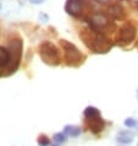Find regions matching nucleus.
<instances>
[{"label": "nucleus", "mask_w": 138, "mask_h": 146, "mask_svg": "<svg viewBox=\"0 0 138 146\" xmlns=\"http://www.w3.org/2000/svg\"><path fill=\"white\" fill-rule=\"evenodd\" d=\"M0 78H1V76H0Z\"/></svg>", "instance_id": "25"}, {"label": "nucleus", "mask_w": 138, "mask_h": 146, "mask_svg": "<svg viewBox=\"0 0 138 146\" xmlns=\"http://www.w3.org/2000/svg\"><path fill=\"white\" fill-rule=\"evenodd\" d=\"M78 37L82 39L83 44L92 53L95 54H106L114 47L112 40L104 33H99L91 30L89 27L82 28L78 32Z\"/></svg>", "instance_id": "1"}, {"label": "nucleus", "mask_w": 138, "mask_h": 146, "mask_svg": "<svg viewBox=\"0 0 138 146\" xmlns=\"http://www.w3.org/2000/svg\"><path fill=\"white\" fill-rule=\"evenodd\" d=\"M50 146H60V145H59V144H56V143H53Z\"/></svg>", "instance_id": "19"}, {"label": "nucleus", "mask_w": 138, "mask_h": 146, "mask_svg": "<svg viewBox=\"0 0 138 146\" xmlns=\"http://www.w3.org/2000/svg\"><path fill=\"white\" fill-rule=\"evenodd\" d=\"M38 55L44 64L49 66H58L61 63L59 48L50 40H43L38 44Z\"/></svg>", "instance_id": "5"}, {"label": "nucleus", "mask_w": 138, "mask_h": 146, "mask_svg": "<svg viewBox=\"0 0 138 146\" xmlns=\"http://www.w3.org/2000/svg\"><path fill=\"white\" fill-rule=\"evenodd\" d=\"M120 146H124V145H120Z\"/></svg>", "instance_id": "23"}, {"label": "nucleus", "mask_w": 138, "mask_h": 146, "mask_svg": "<svg viewBox=\"0 0 138 146\" xmlns=\"http://www.w3.org/2000/svg\"><path fill=\"white\" fill-rule=\"evenodd\" d=\"M66 136H70V137H78L82 133V129L77 125H71V124H67L64 127V131H62Z\"/></svg>", "instance_id": "12"}, {"label": "nucleus", "mask_w": 138, "mask_h": 146, "mask_svg": "<svg viewBox=\"0 0 138 146\" xmlns=\"http://www.w3.org/2000/svg\"><path fill=\"white\" fill-rule=\"evenodd\" d=\"M137 129H138V121H137Z\"/></svg>", "instance_id": "21"}, {"label": "nucleus", "mask_w": 138, "mask_h": 146, "mask_svg": "<svg viewBox=\"0 0 138 146\" xmlns=\"http://www.w3.org/2000/svg\"><path fill=\"white\" fill-rule=\"evenodd\" d=\"M53 141L56 144H59V145H61V144H65L67 141V136L65 135L64 133H55L54 135H53Z\"/></svg>", "instance_id": "13"}, {"label": "nucleus", "mask_w": 138, "mask_h": 146, "mask_svg": "<svg viewBox=\"0 0 138 146\" xmlns=\"http://www.w3.org/2000/svg\"><path fill=\"white\" fill-rule=\"evenodd\" d=\"M10 63V52L7 47L0 46V76Z\"/></svg>", "instance_id": "10"}, {"label": "nucleus", "mask_w": 138, "mask_h": 146, "mask_svg": "<svg viewBox=\"0 0 138 146\" xmlns=\"http://www.w3.org/2000/svg\"><path fill=\"white\" fill-rule=\"evenodd\" d=\"M7 49L10 52V63L7 68L3 71L1 78H7L11 76L17 71L20 68L22 59V50H23V40L17 33H11L7 38Z\"/></svg>", "instance_id": "2"}, {"label": "nucleus", "mask_w": 138, "mask_h": 146, "mask_svg": "<svg viewBox=\"0 0 138 146\" xmlns=\"http://www.w3.org/2000/svg\"><path fill=\"white\" fill-rule=\"evenodd\" d=\"M39 21L48 22V21H49V16H48L45 13H39Z\"/></svg>", "instance_id": "16"}, {"label": "nucleus", "mask_w": 138, "mask_h": 146, "mask_svg": "<svg viewBox=\"0 0 138 146\" xmlns=\"http://www.w3.org/2000/svg\"><path fill=\"white\" fill-rule=\"evenodd\" d=\"M133 139H135V135H133L132 131L129 130H122V131H119L116 135V141L119 143L120 145H127V144H131Z\"/></svg>", "instance_id": "11"}, {"label": "nucleus", "mask_w": 138, "mask_h": 146, "mask_svg": "<svg viewBox=\"0 0 138 146\" xmlns=\"http://www.w3.org/2000/svg\"><path fill=\"white\" fill-rule=\"evenodd\" d=\"M137 100H138V90H137Z\"/></svg>", "instance_id": "20"}, {"label": "nucleus", "mask_w": 138, "mask_h": 146, "mask_svg": "<svg viewBox=\"0 0 138 146\" xmlns=\"http://www.w3.org/2000/svg\"><path fill=\"white\" fill-rule=\"evenodd\" d=\"M137 36V27L132 22H125L117 30L115 44L119 47H127L135 40Z\"/></svg>", "instance_id": "8"}, {"label": "nucleus", "mask_w": 138, "mask_h": 146, "mask_svg": "<svg viewBox=\"0 0 138 146\" xmlns=\"http://www.w3.org/2000/svg\"><path fill=\"white\" fill-rule=\"evenodd\" d=\"M124 124L126 128H135V127H137V120L135 118H132V117H129V118L125 119Z\"/></svg>", "instance_id": "15"}, {"label": "nucleus", "mask_w": 138, "mask_h": 146, "mask_svg": "<svg viewBox=\"0 0 138 146\" xmlns=\"http://www.w3.org/2000/svg\"><path fill=\"white\" fill-rule=\"evenodd\" d=\"M0 7H1V6H0Z\"/></svg>", "instance_id": "26"}, {"label": "nucleus", "mask_w": 138, "mask_h": 146, "mask_svg": "<svg viewBox=\"0 0 138 146\" xmlns=\"http://www.w3.org/2000/svg\"><path fill=\"white\" fill-rule=\"evenodd\" d=\"M137 48H138V40H137Z\"/></svg>", "instance_id": "22"}, {"label": "nucleus", "mask_w": 138, "mask_h": 146, "mask_svg": "<svg viewBox=\"0 0 138 146\" xmlns=\"http://www.w3.org/2000/svg\"><path fill=\"white\" fill-rule=\"evenodd\" d=\"M83 117H84L86 128L89 131H92L94 135H98V134H100L104 130L106 123H105V120L101 118L100 111L98 108H95L93 106L86 107L83 111Z\"/></svg>", "instance_id": "6"}, {"label": "nucleus", "mask_w": 138, "mask_h": 146, "mask_svg": "<svg viewBox=\"0 0 138 146\" xmlns=\"http://www.w3.org/2000/svg\"><path fill=\"white\" fill-rule=\"evenodd\" d=\"M137 146H138V144H137Z\"/></svg>", "instance_id": "24"}, {"label": "nucleus", "mask_w": 138, "mask_h": 146, "mask_svg": "<svg viewBox=\"0 0 138 146\" xmlns=\"http://www.w3.org/2000/svg\"><path fill=\"white\" fill-rule=\"evenodd\" d=\"M50 145V140L49 137H48L47 135H39L38 137V146H49Z\"/></svg>", "instance_id": "14"}, {"label": "nucleus", "mask_w": 138, "mask_h": 146, "mask_svg": "<svg viewBox=\"0 0 138 146\" xmlns=\"http://www.w3.org/2000/svg\"><path fill=\"white\" fill-rule=\"evenodd\" d=\"M59 44H60V48H61L64 52V62L67 66L80 68L81 65H83L87 56H86V54H83L74 43L67 39L61 38V39H59Z\"/></svg>", "instance_id": "3"}, {"label": "nucleus", "mask_w": 138, "mask_h": 146, "mask_svg": "<svg viewBox=\"0 0 138 146\" xmlns=\"http://www.w3.org/2000/svg\"><path fill=\"white\" fill-rule=\"evenodd\" d=\"M98 3H101V4H105V3H108L109 0H97Z\"/></svg>", "instance_id": "18"}, {"label": "nucleus", "mask_w": 138, "mask_h": 146, "mask_svg": "<svg viewBox=\"0 0 138 146\" xmlns=\"http://www.w3.org/2000/svg\"><path fill=\"white\" fill-rule=\"evenodd\" d=\"M106 15L114 20H124L125 16H126V13H125L124 7L121 6L120 4H112V5H110L108 7Z\"/></svg>", "instance_id": "9"}, {"label": "nucleus", "mask_w": 138, "mask_h": 146, "mask_svg": "<svg viewBox=\"0 0 138 146\" xmlns=\"http://www.w3.org/2000/svg\"><path fill=\"white\" fill-rule=\"evenodd\" d=\"M31 4H34V5H39V4L45 3V0H30Z\"/></svg>", "instance_id": "17"}, {"label": "nucleus", "mask_w": 138, "mask_h": 146, "mask_svg": "<svg viewBox=\"0 0 138 146\" xmlns=\"http://www.w3.org/2000/svg\"><path fill=\"white\" fill-rule=\"evenodd\" d=\"M64 10L72 17L87 22V20L93 14V5L89 0H66Z\"/></svg>", "instance_id": "4"}, {"label": "nucleus", "mask_w": 138, "mask_h": 146, "mask_svg": "<svg viewBox=\"0 0 138 146\" xmlns=\"http://www.w3.org/2000/svg\"><path fill=\"white\" fill-rule=\"evenodd\" d=\"M87 23L91 30L99 32V33H104V35L111 33L116 28L115 22L111 21L110 17L104 13H93L91 15V17L87 20Z\"/></svg>", "instance_id": "7"}]
</instances>
